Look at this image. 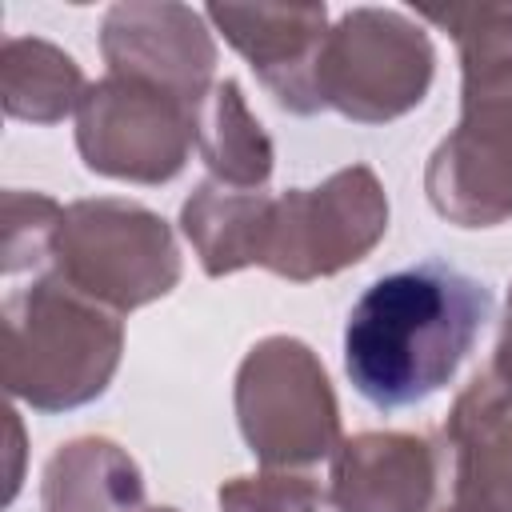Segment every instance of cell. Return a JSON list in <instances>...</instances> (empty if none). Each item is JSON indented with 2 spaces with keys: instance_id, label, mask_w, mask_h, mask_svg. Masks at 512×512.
<instances>
[{
  "instance_id": "cell-1",
  "label": "cell",
  "mask_w": 512,
  "mask_h": 512,
  "mask_svg": "<svg viewBox=\"0 0 512 512\" xmlns=\"http://www.w3.org/2000/svg\"><path fill=\"white\" fill-rule=\"evenodd\" d=\"M488 316V284L444 260L388 272L348 312L344 372L372 408L420 404L456 376Z\"/></svg>"
},
{
  "instance_id": "cell-2",
  "label": "cell",
  "mask_w": 512,
  "mask_h": 512,
  "mask_svg": "<svg viewBox=\"0 0 512 512\" xmlns=\"http://www.w3.org/2000/svg\"><path fill=\"white\" fill-rule=\"evenodd\" d=\"M460 52V120L432 148L424 192L456 228L512 220V4L424 8Z\"/></svg>"
},
{
  "instance_id": "cell-3",
  "label": "cell",
  "mask_w": 512,
  "mask_h": 512,
  "mask_svg": "<svg viewBox=\"0 0 512 512\" xmlns=\"http://www.w3.org/2000/svg\"><path fill=\"white\" fill-rule=\"evenodd\" d=\"M0 372L12 400L32 412H72L108 392L124 356L120 312L68 288L56 272L8 292Z\"/></svg>"
},
{
  "instance_id": "cell-4",
  "label": "cell",
  "mask_w": 512,
  "mask_h": 512,
  "mask_svg": "<svg viewBox=\"0 0 512 512\" xmlns=\"http://www.w3.org/2000/svg\"><path fill=\"white\" fill-rule=\"evenodd\" d=\"M68 288L128 316L164 300L180 276V244L172 224L140 200L96 196L72 200L56 236L52 268Z\"/></svg>"
},
{
  "instance_id": "cell-5",
  "label": "cell",
  "mask_w": 512,
  "mask_h": 512,
  "mask_svg": "<svg viewBox=\"0 0 512 512\" xmlns=\"http://www.w3.org/2000/svg\"><path fill=\"white\" fill-rule=\"evenodd\" d=\"M232 408L260 468L308 472L340 448V404L324 360L296 336L256 340L232 380Z\"/></svg>"
},
{
  "instance_id": "cell-6",
  "label": "cell",
  "mask_w": 512,
  "mask_h": 512,
  "mask_svg": "<svg viewBox=\"0 0 512 512\" xmlns=\"http://www.w3.org/2000/svg\"><path fill=\"white\" fill-rule=\"evenodd\" d=\"M436 76L432 36L400 8H348L324 36L320 104L352 124H388L424 104Z\"/></svg>"
},
{
  "instance_id": "cell-7",
  "label": "cell",
  "mask_w": 512,
  "mask_h": 512,
  "mask_svg": "<svg viewBox=\"0 0 512 512\" xmlns=\"http://www.w3.org/2000/svg\"><path fill=\"white\" fill-rule=\"evenodd\" d=\"M196 148V100L132 76H100L76 104V152L88 172L168 184Z\"/></svg>"
},
{
  "instance_id": "cell-8",
  "label": "cell",
  "mask_w": 512,
  "mask_h": 512,
  "mask_svg": "<svg viewBox=\"0 0 512 512\" xmlns=\"http://www.w3.org/2000/svg\"><path fill=\"white\" fill-rule=\"evenodd\" d=\"M388 232V196L368 164H348L316 188H288L272 204L264 264L272 276L312 284L360 264Z\"/></svg>"
},
{
  "instance_id": "cell-9",
  "label": "cell",
  "mask_w": 512,
  "mask_h": 512,
  "mask_svg": "<svg viewBox=\"0 0 512 512\" xmlns=\"http://www.w3.org/2000/svg\"><path fill=\"white\" fill-rule=\"evenodd\" d=\"M100 56L112 76H132L204 100L216 84V36L200 8L176 0H120L100 20Z\"/></svg>"
},
{
  "instance_id": "cell-10",
  "label": "cell",
  "mask_w": 512,
  "mask_h": 512,
  "mask_svg": "<svg viewBox=\"0 0 512 512\" xmlns=\"http://www.w3.org/2000/svg\"><path fill=\"white\" fill-rule=\"evenodd\" d=\"M204 16L284 112H324L316 92V64L332 28L324 4H208Z\"/></svg>"
},
{
  "instance_id": "cell-11",
  "label": "cell",
  "mask_w": 512,
  "mask_h": 512,
  "mask_svg": "<svg viewBox=\"0 0 512 512\" xmlns=\"http://www.w3.org/2000/svg\"><path fill=\"white\" fill-rule=\"evenodd\" d=\"M440 476L456 512H512V388L488 368L452 400L436 436Z\"/></svg>"
},
{
  "instance_id": "cell-12",
  "label": "cell",
  "mask_w": 512,
  "mask_h": 512,
  "mask_svg": "<svg viewBox=\"0 0 512 512\" xmlns=\"http://www.w3.org/2000/svg\"><path fill=\"white\" fill-rule=\"evenodd\" d=\"M440 484V448L416 432H356L328 460L332 512H432Z\"/></svg>"
},
{
  "instance_id": "cell-13",
  "label": "cell",
  "mask_w": 512,
  "mask_h": 512,
  "mask_svg": "<svg viewBox=\"0 0 512 512\" xmlns=\"http://www.w3.org/2000/svg\"><path fill=\"white\" fill-rule=\"evenodd\" d=\"M276 196L264 188H228L212 176L200 180L180 204V232L188 236L204 276L220 280L240 268L264 264Z\"/></svg>"
},
{
  "instance_id": "cell-14",
  "label": "cell",
  "mask_w": 512,
  "mask_h": 512,
  "mask_svg": "<svg viewBox=\"0 0 512 512\" xmlns=\"http://www.w3.org/2000/svg\"><path fill=\"white\" fill-rule=\"evenodd\" d=\"M44 512H144V472L108 436L60 444L40 472Z\"/></svg>"
},
{
  "instance_id": "cell-15",
  "label": "cell",
  "mask_w": 512,
  "mask_h": 512,
  "mask_svg": "<svg viewBox=\"0 0 512 512\" xmlns=\"http://www.w3.org/2000/svg\"><path fill=\"white\" fill-rule=\"evenodd\" d=\"M196 152L212 180L228 188H264L276 168L272 136L232 76L216 80L196 104Z\"/></svg>"
},
{
  "instance_id": "cell-16",
  "label": "cell",
  "mask_w": 512,
  "mask_h": 512,
  "mask_svg": "<svg viewBox=\"0 0 512 512\" xmlns=\"http://www.w3.org/2000/svg\"><path fill=\"white\" fill-rule=\"evenodd\" d=\"M88 80L72 52L40 36H8L0 52V100L8 120L60 124L76 116Z\"/></svg>"
},
{
  "instance_id": "cell-17",
  "label": "cell",
  "mask_w": 512,
  "mask_h": 512,
  "mask_svg": "<svg viewBox=\"0 0 512 512\" xmlns=\"http://www.w3.org/2000/svg\"><path fill=\"white\" fill-rule=\"evenodd\" d=\"M64 224V204L44 192L8 188L4 192V224H0V268L4 276H44L52 268L56 236Z\"/></svg>"
},
{
  "instance_id": "cell-18",
  "label": "cell",
  "mask_w": 512,
  "mask_h": 512,
  "mask_svg": "<svg viewBox=\"0 0 512 512\" xmlns=\"http://www.w3.org/2000/svg\"><path fill=\"white\" fill-rule=\"evenodd\" d=\"M220 512H332L328 488L308 472L260 468L252 476H232L216 488Z\"/></svg>"
},
{
  "instance_id": "cell-19",
  "label": "cell",
  "mask_w": 512,
  "mask_h": 512,
  "mask_svg": "<svg viewBox=\"0 0 512 512\" xmlns=\"http://www.w3.org/2000/svg\"><path fill=\"white\" fill-rule=\"evenodd\" d=\"M488 372L512 388V288H508V304H504V320H500V336H496Z\"/></svg>"
},
{
  "instance_id": "cell-20",
  "label": "cell",
  "mask_w": 512,
  "mask_h": 512,
  "mask_svg": "<svg viewBox=\"0 0 512 512\" xmlns=\"http://www.w3.org/2000/svg\"><path fill=\"white\" fill-rule=\"evenodd\" d=\"M144 512H176V508H168V504H164V508H144Z\"/></svg>"
},
{
  "instance_id": "cell-21",
  "label": "cell",
  "mask_w": 512,
  "mask_h": 512,
  "mask_svg": "<svg viewBox=\"0 0 512 512\" xmlns=\"http://www.w3.org/2000/svg\"><path fill=\"white\" fill-rule=\"evenodd\" d=\"M436 512H456V508H452V504H440V508H436Z\"/></svg>"
}]
</instances>
